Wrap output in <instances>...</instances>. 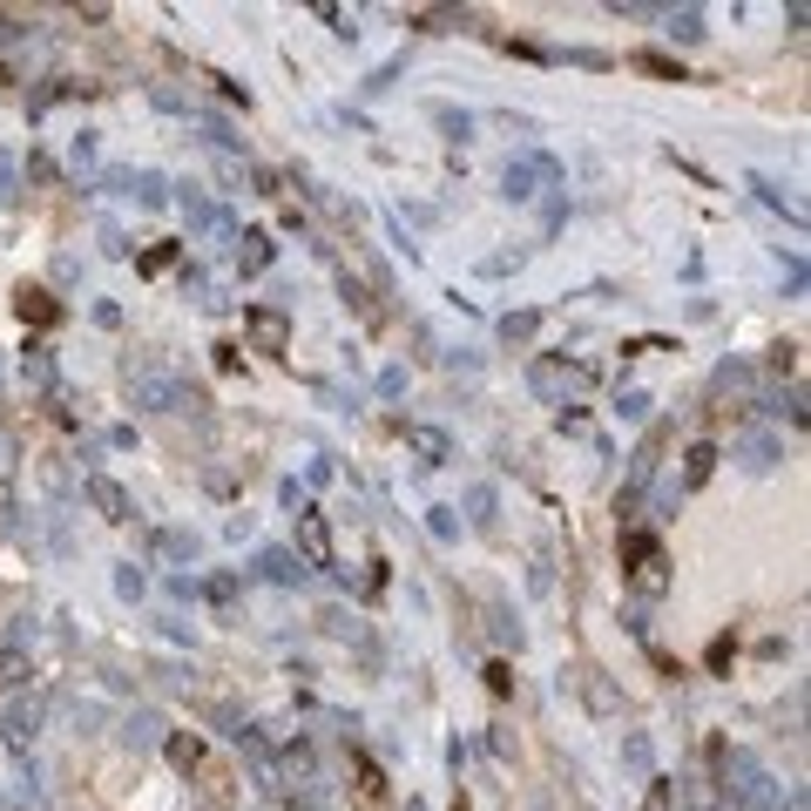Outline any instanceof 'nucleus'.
Wrapping results in <instances>:
<instances>
[{"label":"nucleus","instance_id":"obj_4","mask_svg":"<svg viewBox=\"0 0 811 811\" xmlns=\"http://www.w3.org/2000/svg\"><path fill=\"white\" fill-rule=\"evenodd\" d=\"M14 312H21L27 332H55V325H61V298H55L48 285H21V291H14Z\"/></svg>","mask_w":811,"mask_h":811},{"label":"nucleus","instance_id":"obj_9","mask_svg":"<svg viewBox=\"0 0 811 811\" xmlns=\"http://www.w3.org/2000/svg\"><path fill=\"white\" fill-rule=\"evenodd\" d=\"M163 757H170L176 771H204V738H197V730H170Z\"/></svg>","mask_w":811,"mask_h":811},{"label":"nucleus","instance_id":"obj_16","mask_svg":"<svg viewBox=\"0 0 811 811\" xmlns=\"http://www.w3.org/2000/svg\"><path fill=\"white\" fill-rule=\"evenodd\" d=\"M406 21H413L419 34H453V27H460V8H413Z\"/></svg>","mask_w":811,"mask_h":811},{"label":"nucleus","instance_id":"obj_21","mask_svg":"<svg viewBox=\"0 0 811 811\" xmlns=\"http://www.w3.org/2000/svg\"><path fill=\"white\" fill-rule=\"evenodd\" d=\"M642 352H670V345H663V338H629V345H623V359H642Z\"/></svg>","mask_w":811,"mask_h":811},{"label":"nucleus","instance_id":"obj_22","mask_svg":"<svg viewBox=\"0 0 811 811\" xmlns=\"http://www.w3.org/2000/svg\"><path fill=\"white\" fill-rule=\"evenodd\" d=\"M453 811H474V804H467V798H453Z\"/></svg>","mask_w":811,"mask_h":811},{"label":"nucleus","instance_id":"obj_5","mask_svg":"<svg viewBox=\"0 0 811 811\" xmlns=\"http://www.w3.org/2000/svg\"><path fill=\"white\" fill-rule=\"evenodd\" d=\"M89 500H95V514H102V521H115V528H123V521H136V500H129V487H115L108 474H89Z\"/></svg>","mask_w":811,"mask_h":811},{"label":"nucleus","instance_id":"obj_20","mask_svg":"<svg viewBox=\"0 0 811 811\" xmlns=\"http://www.w3.org/2000/svg\"><path fill=\"white\" fill-rule=\"evenodd\" d=\"M730 656H738V642L717 636V642H710V670H730Z\"/></svg>","mask_w":811,"mask_h":811},{"label":"nucleus","instance_id":"obj_2","mask_svg":"<svg viewBox=\"0 0 811 811\" xmlns=\"http://www.w3.org/2000/svg\"><path fill=\"white\" fill-rule=\"evenodd\" d=\"M244 338L257 345L264 359H285L291 352V312H278V304H251V312H244Z\"/></svg>","mask_w":811,"mask_h":811},{"label":"nucleus","instance_id":"obj_6","mask_svg":"<svg viewBox=\"0 0 811 811\" xmlns=\"http://www.w3.org/2000/svg\"><path fill=\"white\" fill-rule=\"evenodd\" d=\"M406 447L419 453V467H447V460H453V440L440 427H406Z\"/></svg>","mask_w":811,"mask_h":811},{"label":"nucleus","instance_id":"obj_19","mask_svg":"<svg viewBox=\"0 0 811 811\" xmlns=\"http://www.w3.org/2000/svg\"><path fill=\"white\" fill-rule=\"evenodd\" d=\"M480 676H487V690H494V697H514V670H508V663H487Z\"/></svg>","mask_w":811,"mask_h":811},{"label":"nucleus","instance_id":"obj_12","mask_svg":"<svg viewBox=\"0 0 811 811\" xmlns=\"http://www.w3.org/2000/svg\"><path fill=\"white\" fill-rule=\"evenodd\" d=\"M352 785H359V798H366V804H379V798H385V771H379L366 751H352Z\"/></svg>","mask_w":811,"mask_h":811},{"label":"nucleus","instance_id":"obj_10","mask_svg":"<svg viewBox=\"0 0 811 811\" xmlns=\"http://www.w3.org/2000/svg\"><path fill=\"white\" fill-rule=\"evenodd\" d=\"M575 683H582V697H589V710H595V717H623V697H615V690H609L595 670H575Z\"/></svg>","mask_w":811,"mask_h":811},{"label":"nucleus","instance_id":"obj_13","mask_svg":"<svg viewBox=\"0 0 811 811\" xmlns=\"http://www.w3.org/2000/svg\"><path fill=\"white\" fill-rule=\"evenodd\" d=\"M541 338V312H508L500 318V345H534Z\"/></svg>","mask_w":811,"mask_h":811},{"label":"nucleus","instance_id":"obj_18","mask_svg":"<svg viewBox=\"0 0 811 811\" xmlns=\"http://www.w3.org/2000/svg\"><path fill=\"white\" fill-rule=\"evenodd\" d=\"M764 366L778 372V379H785V372H798V345H791V338H778V345H771V359H764Z\"/></svg>","mask_w":811,"mask_h":811},{"label":"nucleus","instance_id":"obj_11","mask_svg":"<svg viewBox=\"0 0 811 811\" xmlns=\"http://www.w3.org/2000/svg\"><path fill=\"white\" fill-rule=\"evenodd\" d=\"M183 264V244L176 237H163V244H149L142 257H136V270H142V278H163V270H176Z\"/></svg>","mask_w":811,"mask_h":811},{"label":"nucleus","instance_id":"obj_8","mask_svg":"<svg viewBox=\"0 0 811 811\" xmlns=\"http://www.w3.org/2000/svg\"><path fill=\"white\" fill-rule=\"evenodd\" d=\"M717 460H723V453H717V440H697V447L683 453V487H704V480L717 474Z\"/></svg>","mask_w":811,"mask_h":811},{"label":"nucleus","instance_id":"obj_3","mask_svg":"<svg viewBox=\"0 0 811 811\" xmlns=\"http://www.w3.org/2000/svg\"><path fill=\"white\" fill-rule=\"evenodd\" d=\"M298 555H304V568H332V561H338L332 521H325L318 508H298Z\"/></svg>","mask_w":811,"mask_h":811},{"label":"nucleus","instance_id":"obj_1","mask_svg":"<svg viewBox=\"0 0 811 811\" xmlns=\"http://www.w3.org/2000/svg\"><path fill=\"white\" fill-rule=\"evenodd\" d=\"M623 575H629V589L636 595H670V548L656 534H629L623 541Z\"/></svg>","mask_w":811,"mask_h":811},{"label":"nucleus","instance_id":"obj_7","mask_svg":"<svg viewBox=\"0 0 811 811\" xmlns=\"http://www.w3.org/2000/svg\"><path fill=\"white\" fill-rule=\"evenodd\" d=\"M568 379H595V366H561V359H534V393H561Z\"/></svg>","mask_w":811,"mask_h":811},{"label":"nucleus","instance_id":"obj_17","mask_svg":"<svg viewBox=\"0 0 811 811\" xmlns=\"http://www.w3.org/2000/svg\"><path fill=\"white\" fill-rule=\"evenodd\" d=\"M642 811H676V778H649V791H642Z\"/></svg>","mask_w":811,"mask_h":811},{"label":"nucleus","instance_id":"obj_15","mask_svg":"<svg viewBox=\"0 0 811 811\" xmlns=\"http://www.w3.org/2000/svg\"><path fill=\"white\" fill-rule=\"evenodd\" d=\"M270 257H278V244H270V230H244V251H237V264H244V270H264Z\"/></svg>","mask_w":811,"mask_h":811},{"label":"nucleus","instance_id":"obj_14","mask_svg":"<svg viewBox=\"0 0 811 811\" xmlns=\"http://www.w3.org/2000/svg\"><path fill=\"white\" fill-rule=\"evenodd\" d=\"M629 68H642V74H656V82H690V74H683V61H670V55H656V48H642V55H629Z\"/></svg>","mask_w":811,"mask_h":811}]
</instances>
